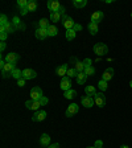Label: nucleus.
<instances>
[{
  "instance_id": "27",
  "label": "nucleus",
  "mask_w": 132,
  "mask_h": 148,
  "mask_svg": "<svg viewBox=\"0 0 132 148\" xmlns=\"http://www.w3.org/2000/svg\"><path fill=\"white\" fill-rule=\"evenodd\" d=\"M11 77L15 78V79H20V78H23V70H20V69L16 68L15 70L11 73Z\"/></svg>"
},
{
  "instance_id": "29",
  "label": "nucleus",
  "mask_w": 132,
  "mask_h": 148,
  "mask_svg": "<svg viewBox=\"0 0 132 148\" xmlns=\"http://www.w3.org/2000/svg\"><path fill=\"white\" fill-rule=\"evenodd\" d=\"M75 36H77V32L74 31V29H69V31H66V40L71 41L75 38Z\"/></svg>"
},
{
  "instance_id": "30",
  "label": "nucleus",
  "mask_w": 132,
  "mask_h": 148,
  "mask_svg": "<svg viewBox=\"0 0 132 148\" xmlns=\"http://www.w3.org/2000/svg\"><path fill=\"white\" fill-rule=\"evenodd\" d=\"M61 13H58V12H53V13H50V21H53V23H57V21H60L61 20Z\"/></svg>"
},
{
  "instance_id": "8",
  "label": "nucleus",
  "mask_w": 132,
  "mask_h": 148,
  "mask_svg": "<svg viewBox=\"0 0 132 148\" xmlns=\"http://www.w3.org/2000/svg\"><path fill=\"white\" fill-rule=\"evenodd\" d=\"M61 7L62 5L60 4V1H57V0H49V1H48V9L50 11V13L58 12Z\"/></svg>"
},
{
  "instance_id": "1",
  "label": "nucleus",
  "mask_w": 132,
  "mask_h": 148,
  "mask_svg": "<svg viewBox=\"0 0 132 148\" xmlns=\"http://www.w3.org/2000/svg\"><path fill=\"white\" fill-rule=\"evenodd\" d=\"M92 49H94V53H95L96 56H106V54H107V52H108L107 45H105L103 42H98V44H95Z\"/></svg>"
},
{
  "instance_id": "13",
  "label": "nucleus",
  "mask_w": 132,
  "mask_h": 148,
  "mask_svg": "<svg viewBox=\"0 0 132 148\" xmlns=\"http://www.w3.org/2000/svg\"><path fill=\"white\" fill-rule=\"evenodd\" d=\"M18 60H20V56L15 52L8 53L5 56V62H9V64H16V62H18Z\"/></svg>"
},
{
  "instance_id": "21",
  "label": "nucleus",
  "mask_w": 132,
  "mask_h": 148,
  "mask_svg": "<svg viewBox=\"0 0 132 148\" xmlns=\"http://www.w3.org/2000/svg\"><path fill=\"white\" fill-rule=\"evenodd\" d=\"M28 11L29 12H36L37 11V8H38V3H37L36 0H31L29 3H28Z\"/></svg>"
},
{
  "instance_id": "11",
  "label": "nucleus",
  "mask_w": 132,
  "mask_h": 148,
  "mask_svg": "<svg viewBox=\"0 0 132 148\" xmlns=\"http://www.w3.org/2000/svg\"><path fill=\"white\" fill-rule=\"evenodd\" d=\"M103 17H105V13L102 12V11H95V12L91 15V23L99 24L101 21H103Z\"/></svg>"
},
{
  "instance_id": "40",
  "label": "nucleus",
  "mask_w": 132,
  "mask_h": 148,
  "mask_svg": "<svg viewBox=\"0 0 132 148\" xmlns=\"http://www.w3.org/2000/svg\"><path fill=\"white\" fill-rule=\"evenodd\" d=\"M95 147L96 148H105V147H103V143H102V140H96V142H95Z\"/></svg>"
},
{
  "instance_id": "47",
  "label": "nucleus",
  "mask_w": 132,
  "mask_h": 148,
  "mask_svg": "<svg viewBox=\"0 0 132 148\" xmlns=\"http://www.w3.org/2000/svg\"><path fill=\"white\" fill-rule=\"evenodd\" d=\"M120 148H129V147H128V145H122Z\"/></svg>"
},
{
  "instance_id": "41",
  "label": "nucleus",
  "mask_w": 132,
  "mask_h": 148,
  "mask_svg": "<svg viewBox=\"0 0 132 148\" xmlns=\"http://www.w3.org/2000/svg\"><path fill=\"white\" fill-rule=\"evenodd\" d=\"M74 31L75 32H78V31H81V29H82V25H79V24H75L74 25V28H73Z\"/></svg>"
},
{
  "instance_id": "43",
  "label": "nucleus",
  "mask_w": 132,
  "mask_h": 148,
  "mask_svg": "<svg viewBox=\"0 0 132 148\" xmlns=\"http://www.w3.org/2000/svg\"><path fill=\"white\" fill-rule=\"evenodd\" d=\"M28 12H29V11H28V8H23V9H21V11H20V13H21V15H23V16H24V15H27V13H28Z\"/></svg>"
},
{
  "instance_id": "12",
  "label": "nucleus",
  "mask_w": 132,
  "mask_h": 148,
  "mask_svg": "<svg viewBox=\"0 0 132 148\" xmlns=\"http://www.w3.org/2000/svg\"><path fill=\"white\" fill-rule=\"evenodd\" d=\"M60 86H61V90L64 91H68V90L71 89V81L69 77H64L61 79V83H60Z\"/></svg>"
},
{
  "instance_id": "17",
  "label": "nucleus",
  "mask_w": 132,
  "mask_h": 148,
  "mask_svg": "<svg viewBox=\"0 0 132 148\" xmlns=\"http://www.w3.org/2000/svg\"><path fill=\"white\" fill-rule=\"evenodd\" d=\"M71 62H74V68L77 69V71L78 73H82V71H85V65H83V62H81V61H78L75 57H71Z\"/></svg>"
},
{
  "instance_id": "32",
  "label": "nucleus",
  "mask_w": 132,
  "mask_h": 148,
  "mask_svg": "<svg viewBox=\"0 0 132 148\" xmlns=\"http://www.w3.org/2000/svg\"><path fill=\"white\" fill-rule=\"evenodd\" d=\"M85 73H86V75L87 77H91V75H95V68L94 66H89V68H86L85 69Z\"/></svg>"
},
{
  "instance_id": "19",
  "label": "nucleus",
  "mask_w": 132,
  "mask_h": 148,
  "mask_svg": "<svg viewBox=\"0 0 132 148\" xmlns=\"http://www.w3.org/2000/svg\"><path fill=\"white\" fill-rule=\"evenodd\" d=\"M86 79H87V75H86L85 71L78 73V75H77V83L78 85H85V83H86Z\"/></svg>"
},
{
  "instance_id": "3",
  "label": "nucleus",
  "mask_w": 132,
  "mask_h": 148,
  "mask_svg": "<svg viewBox=\"0 0 132 148\" xmlns=\"http://www.w3.org/2000/svg\"><path fill=\"white\" fill-rule=\"evenodd\" d=\"M94 102H95V105L98 106V107H105L106 106V97L103 92H96V95L94 97Z\"/></svg>"
},
{
  "instance_id": "20",
  "label": "nucleus",
  "mask_w": 132,
  "mask_h": 148,
  "mask_svg": "<svg viewBox=\"0 0 132 148\" xmlns=\"http://www.w3.org/2000/svg\"><path fill=\"white\" fill-rule=\"evenodd\" d=\"M15 31V28L12 27L11 23H7L5 25H0V32H7V33H11V32Z\"/></svg>"
},
{
  "instance_id": "37",
  "label": "nucleus",
  "mask_w": 132,
  "mask_h": 148,
  "mask_svg": "<svg viewBox=\"0 0 132 148\" xmlns=\"http://www.w3.org/2000/svg\"><path fill=\"white\" fill-rule=\"evenodd\" d=\"M7 37H8V33H7V32H0V40L1 41H5Z\"/></svg>"
},
{
  "instance_id": "16",
  "label": "nucleus",
  "mask_w": 132,
  "mask_h": 148,
  "mask_svg": "<svg viewBox=\"0 0 132 148\" xmlns=\"http://www.w3.org/2000/svg\"><path fill=\"white\" fill-rule=\"evenodd\" d=\"M36 37L38 40H45L48 37V29H42V28H37L36 29Z\"/></svg>"
},
{
  "instance_id": "49",
  "label": "nucleus",
  "mask_w": 132,
  "mask_h": 148,
  "mask_svg": "<svg viewBox=\"0 0 132 148\" xmlns=\"http://www.w3.org/2000/svg\"><path fill=\"white\" fill-rule=\"evenodd\" d=\"M129 86H131V87H132V81H131V82H129Z\"/></svg>"
},
{
  "instance_id": "34",
  "label": "nucleus",
  "mask_w": 132,
  "mask_h": 148,
  "mask_svg": "<svg viewBox=\"0 0 132 148\" xmlns=\"http://www.w3.org/2000/svg\"><path fill=\"white\" fill-rule=\"evenodd\" d=\"M28 3H29L28 0H18V1H17V5L23 9V8H27V7H28Z\"/></svg>"
},
{
  "instance_id": "7",
  "label": "nucleus",
  "mask_w": 132,
  "mask_h": 148,
  "mask_svg": "<svg viewBox=\"0 0 132 148\" xmlns=\"http://www.w3.org/2000/svg\"><path fill=\"white\" fill-rule=\"evenodd\" d=\"M81 103H82L83 107H86V108H90L95 105L94 98H91V97H89V95H83L82 98H81Z\"/></svg>"
},
{
  "instance_id": "46",
  "label": "nucleus",
  "mask_w": 132,
  "mask_h": 148,
  "mask_svg": "<svg viewBox=\"0 0 132 148\" xmlns=\"http://www.w3.org/2000/svg\"><path fill=\"white\" fill-rule=\"evenodd\" d=\"M18 23H20V20H18L17 17L13 18V24H15V25H18Z\"/></svg>"
},
{
  "instance_id": "36",
  "label": "nucleus",
  "mask_w": 132,
  "mask_h": 148,
  "mask_svg": "<svg viewBox=\"0 0 132 148\" xmlns=\"http://www.w3.org/2000/svg\"><path fill=\"white\" fill-rule=\"evenodd\" d=\"M82 62H83V65H85V69L89 68V66H91V60L90 58H85Z\"/></svg>"
},
{
  "instance_id": "42",
  "label": "nucleus",
  "mask_w": 132,
  "mask_h": 148,
  "mask_svg": "<svg viewBox=\"0 0 132 148\" xmlns=\"http://www.w3.org/2000/svg\"><path fill=\"white\" fill-rule=\"evenodd\" d=\"M4 49H5V41H1V44H0V50L4 52Z\"/></svg>"
},
{
  "instance_id": "9",
  "label": "nucleus",
  "mask_w": 132,
  "mask_h": 148,
  "mask_svg": "<svg viewBox=\"0 0 132 148\" xmlns=\"http://www.w3.org/2000/svg\"><path fill=\"white\" fill-rule=\"evenodd\" d=\"M45 118H46L45 110H37L33 114V116H32V120H33V122H42Z\"/></svg>"
},
{
  "instance_id": "38",
  "label": "nucleus",
  "mask_w": 132,
  "mask_h": 148,
  "mask_svg": "<svg viewBox=\"0 0 132 148\" xmlns=\"http://www.w3.org/2000/svg\"><path fill=\"white\" fill-rule=\"evenodd\" d=\"M40 101H41V103H42V106H45V105H48V102H49V99L46 98V97H41Z\"/></svg>"
},
{
  "instance_id": "28",
  "label": "nucleus",
  "mask_w": 132,
  "mask_h": 148,
  "mask_svg": "<svg viewBox=\"0 0 132 148\" xmlns=\"http://www.w3.org/2000/svg\"><path fill=\"white\" fill-rule=\"evenodd\" d=\"M57 33H58V29H57L55 25H50V27L48 28V36L54 37V36H57Z\"/></svg>"
},
{
  "instance_id": "6",
  "label": "nucleus",
  "mask_w": 132,
  "mask_h": 148,
  "mask_svg": "<svg viewBox=\"0 0 132 148\" xmlns=\"http://www.w3.org/2000/svg\"><path fill=\"white\" fill-rule=\"evenodd\" d=\"M61 20H62V25L66 28V31H69V29H73L74 25H75V23H74L73 18L69 17V16H66V15L62 16Z\"/></svg>"
},
{
  "instance_id": "23",
  "label": "nucleus",
  "mask_w": 132,
  "mask_h": 148,
  "mask_svg": "<svg viewBox=\"0 0 132 148\" xmlns=\"http://www.w3.org/2000/svg\"><path fill=\"white\" fill-rule=\"evenodd\" d=\"M64 97L66 99H73V98H75V97H77V91H75V90H73V89H70V90H68V91L64 92Z\"/></svg>"
},
{
  "instance_id": "22",
  "label": "nucleus",
  "mask_w": 132,
  "mask_h": 148,
  "mask_svg": "<svg viewBox=\"0 0 132 148\" xmlns=\"http://www.w3.org/2000/svg\"><path fill=\"white\" fill-rule=\"evenodd\" d=\"M85 92H86V95L91 97V98H94L96 95V90L94 86H86L85 87Z\"/></svg>"
},
{
  "instance_id": "50",
  "label": "nucleus",
  "mask_w": 132,
  "mask_h": 148,
  "mask_svg": "<svg viewBox=\"0 0 132 148\" xmlns=\"http://www.w3.org/2000/svg\"><path fill=\"white\" fill-rule=\"evenodd\" d=\"M131 17H132V15H131Z\"/></svg>"
},
{
  "instance_id": "26",
  "label": "nucleus",
  "mask_w": 132,
  "mask_h": 148,
  "mask_svg": "<svg viewBox=\"0 0 132 148\" xmlns=\"http://www.w3.org/2000/svg\"><path fill=\"white\" fill-rule=\"evenodd\" d=\"M87 4V0H74L73 1V5L75 7V8H83V7H86Z\"/></svg>"
},
{
  "instance_id": "33",
  "label": "nucleus",
  "mask_w": 132,
  "mask_h": 148,
  "mask_svg": "<svg viewBox=\"0 0 132 148\" xmlns=\"http://www.w3.org/2000/svg\"><path fill=\"white\" fill-rule=\"evenodd\" d=\"M77 75H78V71H77V69H75V68L69 69V70H68V74H66V77H69V78L77 77Z\"/></svg>"
},
{
  "instance_id": "15",
  "label": "nucleus",
  "mask_w": 132,
  "mask_h": 148,
  "mask_svg": "<svg viewBox=\"0 0 132 148\" xmlns=\"http://www.w3.org/2000/svg\"><path fill=\"white\" fill-rule=\"evenodd\" d=\"M68 70H69V68H68V64H62L61 66H58L57 68V70H55V73H57V75H60V77H62L64 78L66 74H68Z\"/></svg>"
},
{
  "instance_id": "18",
  "label": "nucleus",
  "mask_w": 132,
  "mask_h": 148,
  "mask_svg": "<svg viewBox=\"0 0 132 148\" xmlns=\"http://www.w3.org/2000/svg\"><path fill=\"white\" fill-rule=\"evenodd\" d=\"M40 144L42 145V147H49V144H50V136L48 135V134H42V135H41Z\"/></svg>"
},
{
  "instance_id": "25",
  "label": "nucleus",
  "mask_w": 132,
  "mask_h": 148,
  "mask_svg": "<svg viewBox=\"0 0 132 148\" xmlns=\"http://www.w3.org/2000/svg\"><path fill=\"white\" fill-rule=\"evenodd\" d=\"M50 27V23L48 18H41L38 21V28H42V29H48Z\"/></svg>"
},
{
  "instance_id": "2",
  "label": "nucleus",
  "mask_w": 132,
  "mask_h": 148,
  "mask_svg": "<svg viewBox=\"0 0 132 148\" xmlns=\"http://www.w3.org/2000/svg\"><path fill=\"white\" fill-rule=\"evenodd\" d=\"M41 97H44L42 95V89H41L40 86L32 87V90H31V99L32 101H38Z\"/></svg>"
},
{
  "instance_id": "10",
  "label": "nucleus",
  "mask_w": 132,
  "mask_h": 148,
  "mask_svg": "<svg viewBox=\"0 0 132 148\" xmlns=\"http://www.w3.org/2000/svg\"><path fill=\"white\" fill-rule=\"evenodd\" d=\"M36 77H37V73L33 69H24V70H23V78H24L25 81L33 79V78H36Z\"/></svg>"
},
{
  "instance_id": "44",
  "label": "nucleus",
  "mask_w": 132,
  "mask_h": 148,
  "mask_svg": "<svg viewBox=\"0 0 132 148\" xmlns=\"http://www.w3.org/2000/svg\"><path fill=\"white\" fill-rule=\"evenodd\" d=\"M48 148H60V144L58 143H54V144H50Z\"/></svg>"
},
{
  "instance_id": "35",
  "label": "nucleus",
  "mask_w": 132,
  "mask_h": 148,
  "mask_svg": "<svg viewBox=\"0 0 132 148\" xmlns=\"http://www.w3.org/2000/svg\"><path fill=\"white\" fill-rule=\"evenodd\" d=\"M7 23H9V21H8V18H7V16L3 13V15L0 16V25H5Z\"/></svg>"
},
{
  "instance_id": "31",
  "label": "nucleus",
  "mask_w": 132,
  "mask_h": 148,
  "mask_svg": "<svg viewBox=\"0 0 132 148\" xmlns=\"http://www.w3.org/2000/svg\"><path fill=\"white\" fill-rule=\"evenodd\" d=\"M98 87L99 89H101V91L103 92V91H106V90H107V87H108V83L106 82V81H103V79H101L98 82Z\"/></svg>"
},
{
  "instance_id": "14",
  "label": "nucleus",
  "mask_w": 132,
  "mask_h": 148,
  "mask_svg": "<svg viewBox=\"0 0 132 148\" xmlns=\"http://www.w3.org/2000/svg\"><path fill=\"white\" fill-rule=\"evenodd\" d=\"M114 78V69L112 68H107L105 70V73L102 74V79L106 81V82H108L110 79H112Z\"/></svg>"
},
{
  "instance_id": "39",
  "label": "nucleus",
  "mask_w": 132,
  "mask_h": 148,
  "mask_svg": "<svg viewBox=\"0 0 132 148\" xmlns=\"http://www.w3.org/2000/svg\"><path fill=\"white\" fill-rule=\"evenodd\" d=\"M17 85L20 87L24 86V85H25V79H24V78H20V79H17Z\"/></svg>"
},
{
  "instance_id": "45",
  "label": "nucleus",
  "mask_w": 132,
  "mask_h": 148,
  "mask_svg": "<svg viewBox=\"0 0 132 148\" xmlns=\"http://www.w3.org/2000/svg\"><path fill=\"white\" fill-rule=\"evenodd\" d=\"M58 13H61V15H62V16H64V13H65V7H64V5H62V7H61V8H60Z\"/></svg>"
},
{
  "instance_id": "5",
  "label": "nucleus",
  "mask_w": 132,
  "mask_h": 148,
  "mask_svg": "<svg viewBox=\"0 0 132 148\" xmlns=\"http://www.w3.org/2000/svg\"><path fill=\"white\" fill-rule=\"evenodd\" d=\"M79 111V106L77 105V103H71V105H69L68 110H66V112H65V116L66 118H71L73 115H75Z\"/></svg>"
},
{
  "instance_id": "24",
  "label": "nucleus",
  "mask_w": 132,
  "mask_h": 148,
  "mask_svg": "<svg viewBox=\"0 0 132 148\" xmlns=\"http://www.w3.org/2000/svg\"><path fill=\"white\" fill-rule=\"evenodd\" d=\"M87 28H89V32L92 36H95V34L98 33V24H95V23H90Z\"/></svg>"
},
{
  "instance_id": "4",
  "label": "nucleus",
  "mask_w": 132,
  "mask_h": 148,
  "mask_svg": "<svg viewBox=\"0 0 132 148\" xmlns=\"http://www.w3.org/2000/svg\"><path fill=\"white\" fill-rule=\"evenodd\" d=\"M40 106H42V103H41V101L38 99V101H32V99H29V101L25 102V107L29 108V110H40Z\"/></svg>"
},
{
  "instance_id": "48",
  "label": "nucleus",
  "mask_w": 132,
  "mask_h": 148,
  "mask_svg": "<svg viewBox=\"0 0 132 148\" xmlns=\"http://www.w3.org/2000/svg\"><path fill=\"white\" fill-rule=\"evenodd\" d=\"M86 148H96L95 145H92V147H86Z\"/></svg>"
}]
</instances>
